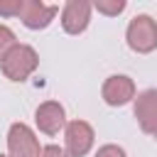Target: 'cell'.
Returning a JSON list of instances; mask_svg holds the SVG:
<instances>
[{"mask_svg":"<svg viewBox=\"0 0 157 157\" xmlns=\"http://www.w3.org/2000/svg\"><path fill=\"white\" fill-rule=\"evenodd\" d=\"M0 157H10V155H0Z\"/></svg>","mask_w":157,"mask_h":157,"instance_id":"9a60e30c","label":"cell"},{"mask_svg":"<svg viewBox=\"0 0 157 157\" xmlns=\"http://www.w3.org/2000/svg\"><path fill=\"white\" fill-rule=\"evenodd\" d=\"M39 157H66V152L59 145H44L42 152H39Z\"/></svg>","mask_w":157,"mask_h":157,"instance_id":"5bb4252c","label":"cell"},{"mask_svg":"<svg viewBox=\"0 0 157 157\" xmlns=\"http://www.w3.org/2000/svg\"><path fill=\"white\" fill-rule=\"evenodd\" d=\"M12 47H17V42H15V32H12L10 27L0 25V61L7 56V52H10Z\"/></svg>","mask_w":157,"mask_h":157,"instance_id":"8fae6325","label":"cell"},{"mask_svg":"<svg viewBox=\"0 0 157 157\" xmlns=\"http://www.w3.org/2000/svg\"><path fill=\"white\" fill-rule=\"evenodd\" d=\"M93 7H96L98 12L113 17V15H120V12L125 10V0H96Z\"/></svg>","mask_w":157,"mask_h":157,"instance_id":"30bf717a","label":"cell"},{"mask_svg":"<svg viewBox=\"0 0 157 157\" xmlns=\"http://www.w3.org/2000/svg\"><path fill=\"white\" fill-rule=\"evenodd\" d=\"M93 128L86 120H71L66 123L64 130V142H66V152L71 157H83L91 147H93Z\"/></svg>","mask_w":157,"mask_h":157,"instance_id":"277c9868","label":"cell"},{"mask_svg":"<svg viewBox=\"0 0 157 157\" xmlns=\"http://www.w3.org/2000/svg\"><path fill=\"white\" fill-rule=\"evenodd\" d=\"M103 101L108 105H125L128 101L135 98V83L130 76H123V74H115V76H108L103 88Z\"/></svg>","mask_w":157,"mask_h":157,"instance_id":"ba28073f","label":"cell"},{"mask_svg":"<svg viewBox=\"0 0 157 157\" xmlns=\"http://www.w3.org/2000/svg\"><path fill=\"white\" fill-rule=\"evenodd\" d=\"M135 118L145 135L157 137V88H147L135 98Z\"/></svg>","mask_w":157,"mask_h":157,"instance_id":"5b68a950","label":"cell"},{"mask_svg":"<svg viewBox=\"0 0 157 157\" xmlns=\"http://www.w3.org/2000/svg\"><path fill=\"white\" fill-rule=\"evenodd\" d=\"M91 2L86 0H69L61 10V27L69 34H81L91 22Z\"/></svg>","mask_w":157,"mask_h":157,"instance_id":"52a82bcc","label":"cell"},{"mask_svg":"<svg viewBox=\"0 0 157 157\" xmlns=\"http://www.w3.org/2000/svg\"><path fill=\"white\" fill-rule=\"evenodd\" d=\"M128 47L137 54H150L157 49V22L150 15H137L130 20L128 32H125Z\"/></svg>","mask_w":157,"mask_h":157,"instance_id":"7a4b0ae2","label":"cell"},{"mask_svg":"<svg viewBox=\"0 0 157 157\" xmlns=\"http://www.w3.org/2000/svg\"><path fill=\"white\" fill-rule=\"evenodd\" d=\"M34 123L44 135H56L64 125H66V113L64 105L56 101H44L37 110H34Z\"/></svg>","mask_w":157,"mask_h":157,"instance_id":"9c48e42d","label":"cell"},{"mask_svg":"<svg viewBox=\"0 0 157 157\" xmlns=\"http://www.w3.org/2000/svg\"><path fill=\"white\" fill-rule=\"evenodd\" d=\"M20 10H22V0H10V2H2L0 0V15L5 17H20Z\"/></svg>","mask_w":157,"mask_h":157,"instance_id":"7c38bea8","label":"cell"},{"mask_svg":"<svg viewBox=\"0 0 157 157\" xmlns=\"http://www.w3.org/2000/svg\"><path fill=\"white\" fill-rule=\"evenodd\" d=\"M56 12H59L56 5H47L42 0H22L20 20L27 29H44V27H49V22L54 20Z\"/></svg>","mask_w":157,"mask_h":157,"instance_id":"8992f818","label":"cell"},{"mask_svg":"<svg viewBox=\"0 0 157 157\" xmlns=\"http://www.w3.org/2000/svg\"><path fill=\"white\" fill-rule=\"evenodd\" d=\"M0 66H2V74H5L10 81H25V78H29V76L37 71L39 56H37L34 47H29V44H17V47H12V49L7 52V56L0 61Z\"/></svg>","mask_w":157,"mask_h":157,"instance_id":"6da1fadb","label":"cell"},{"mask_svg":"<svg viewBox=\"0 0 157 157\" xmlns=\"http://www.w3.org/2000/svg\"><path fill=\"white\" fill-rule=\"evenodd\" d=\"M96 157H128V155L120 145H103V147H98Z\"/></svg>","mask_w":157,"mask_h":157,"instance_id":"4fadbf2b","label":"cell"},{"mask_svg":"<svg viewBox=\"0 0 157 157\" xmlns=\"http://www.w3.org/2000/svg\"><path fill=\"white\" fill-rule=\"evenodd\" d=\"M7 152L10 157H39L42 147L34 137L32 128L25 123H12L7 132Z\"/></svg>","mask_w":157,"mask_h":157,"instance_id":"3957f363","label":"cell"}]
</instances>
